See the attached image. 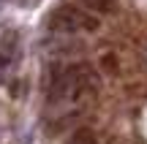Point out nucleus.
<instances>
[{"instance_id":"obj_1","label":"nucleus","mask_w":147,"mask_h":144,"mask_svg":"<svg viewBox=\"0 0 147 144\" xmlns=\"http://www.w3.org/2000/svg\"><path fill=\"white\" fill-rule=\"evenodd\" d=\"M47 25H49V30H55V33H79V30L93 33V30H98V16L84 11V8H79V5L65 3V5H57V8L49 14Z\"/></svg>"},{"instance_id":"obj_2","label":"nucleus","mask_w":147,"mask_h":144,"mask_svg":"<svg viewBox=\"0 0 147 144\" xmlns=\"http://www.w3.org/2000/svg\"><path fill=\"white\" fill-rule=\"evenodd\" d=\"M19 57V33L5 30L0 35V68H11Z\"/></svg>"},{"instance_id":"obj_3","label":"nucleus","mask_w":147,"mask_h":144,"mask_svg":"<svg viewBox=\"0 0 147 144\" xmlns=\"http://www.w3.org/2000/svg\"><path fill=\"white\" fill-rule=\"evenodd\" d=\"M65 144H95V136H93L90 128H79V131H74V133L68 136Z\"/></svg>"},{"instance_id":"obj_4","label":"nucleus","mask_w":147,"mask_h":144,"mask_svg":"<svg viewBox=\"0 0 147 144\" xmlns=\"http://www.w3.org/2000/svg\"><path fill=\"white\" fill-rule=\"evenodd\" d=\"M79 3L84 5V11H101V14L112 8V3H109V0H79Z\"/></svg>"}]
</instances>
